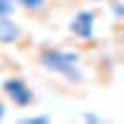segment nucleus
<instances>
[{"label":"nucleus","instance_id":"obj_1","mask_svg":"<svg viewBox=\"0 0 124 124\" xmlns=\"http://www.w3.org/2000/svg\"><path fill=\"white\" fill-rule=\"evenodd\" d=\"M40 65L52 75H60L62 79H67L70 85H79L85 79V72L79 67V52L67 47H42L40 50Z\"/></svg>","mask_w":124,"mask_h":124},{"label":"nucleus","instance_id":"obj_2","mask_svg":"<svg viewBox=\"0 0 124 124\" xmlns=\"http://www.w3.org/2000/svg\"><path fill=\"white\" fill-rule=\"evenodd\" d=\"M94 25H97L94 10H77V13L70 17L67 30H70V35H75L77 40L89 42V40H94Z\"/></svg>","mask_w":124,"mask_h":124},{"label":"nucleus","instance_id":"obj_3","mask_svg":"<svg viewBox=\"0 0 124 124\" xmlns=\"http://www.w3.org/2000/svg\"><path fill=\"white\" fill-rule=\"evenodd\" d=\"M3 92H5V97L13 102L15 107H30L32 99H35L30 85L23 77H5L3 79Z\"/></svg>","mask_w":124,"mask_h":124},{"label":"nucleus","instance_id":"obj_4","mask_svg":"<svg viewBox=\"0 0 124 124\" xmlns=\"http://www.w3.org/2000/svg\"><path fill=\"white\" fill-rule=\"evenodd\" d=\"M23 40V27L13 17H0V42L3 45H15Z\"/></svg>","mask_w":124,"mask_h":124},{"label":"nucleus","instance_id":"obj_5","mask_svg":"<svg viewBox=\"0 0 124 124\" xmlns=\"http://www.w3.org/2000/svg\"><path fill=\"white\" fill-rule=\"evenodd\" d=\"M47 3H50V0H17V5L23 8L27 15H40L47 8Z\"/></svg>","mask_w":124,"mask_h":124},{"label":"nucleus","instance_id":"obj_6","mask_svg":"<svg viewBox=\"0 0 124 124\" xmlns=\"http://www.w3.org/2000/svg\"><path fill=\"white\" fill-rule=\"evenodd\" d=\"M15 8H20L17 0H0V17H13Z\"/></svg>","mask_w":124,"mask_h":124},{"label":"nucleus","instance_id":"obj_7","mask_svg":"<svg viewBox=\"0 0 124 124\" xmlns=\"http://www.w3.org/2000/svg\"><path fill=\"white\" fill-rule=\"evenodd\" d=\"M109 13H112V17H114V20H124V0H112Z\"/></svg>","mask_w":124,"mask_h":124},{"label":"nucleus","instance_id":"obj_8","mask_svg":"<svg viewBox=\"0 0 124 124\" xmlns=\"http://www.w3.org/2000/svg\"><path fill=\"white\" fill-rule=\"evenodd\" d=\"M23 122L25 124H50L52 117H50V114H32V117H25Z\"/></svg>","mask_w":124,"mask_h":124},{"label":"nucleus","instance_id":"obj_9","mask_svg":"<svg viewBox=\"0 0 124 124\" xmlns=\"http://www.w3.org/2000/svg\"><path fill=\"white\" fill-rule=\"evenodd\" d=\"M82 119L89 122V124H97V122H99V114H94V112H85V114H82Z\"/></svg>","mask_w":124,"mask_h":124},{"label":"nucleus","instance_id":"obj_10","mask_svg":"<svg viewBox=\"0 0 124 124\" xmlns=\"http://www.w3.org/2000/svg\"><path fill=\"white\" fill-rule=\"evenodd\" d=\"M3 119H5V102L0 99V122H3Z\"/></svg>","mask_w":124,"mask_h":124},{"label":"nucleus","instance_id":"obj_11","mask_svg":"<svg viewBox=\"0 0 124 124\" xmlns=\"http://www.w3.org/2000/svg\"><path fill=\"white\" fill-rule=\"evenodd\" d=\"M87 3H94V5H99V3H107V0H87Z\"/></svg>","mask_w":124,"mask_h":124},{"label":"nucleus","instance_id":"obj_12","mask_svg":"<svg viewBox=\"0 0 124 124\" xmlns=\"http://www.w3.org/2000/svg\"><path fill=\"white\" fill-rule=\"evenodd\" d=\"M119 32H122V42H124V25H122V30H119Z\"/></svg>","mask_w":124,"mask_h":124}]
</instances>
